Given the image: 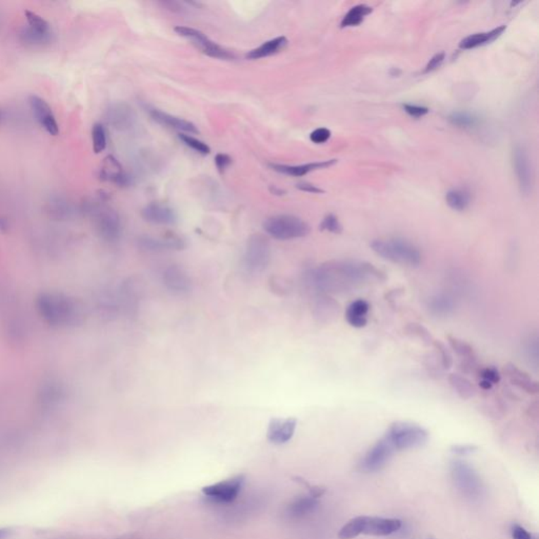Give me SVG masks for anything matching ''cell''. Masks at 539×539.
Segmentation results:
<instances>
[{
    "label": "cell",
    "mask_w": 539,
    "mask_h": 539,
    "mask_svg": "<svg viewBox=\"0 0 539 539\" xmlns=\"http://www.w3.org/2000/svg\"><path fill=\"white\" fill-rule=\"evenodd\" d=\"M511 535L513 539H535L529 531L521 527V526L514 523L511 527Z\"/></svg>",
    "instance_id": "46"
},
{
    "label": "cell",
    "mask_w": 539,
    "mask_h": 539,
    "mask_svg": "<svg viewBox=\"0 0 539 539\" xmlns=\"http://www.w3.org/2000/svg\"><path fill=\"white\" fill-rule=\"evenodd\" d=\"M513 166H514L521 193L528 195L531 193L532 187H533V173H532L529 155L525 147L517 145L513 150Z\"/></svg>",
    "instance_id": "14"
},
{
    "label": "cell",
    "mask_w": 539,
    "mask_h": 539,
    "mask_svg": "<svg viewBox=\"0 0 539 539\" xmlns=\"http://www.w3.org/2000/svg\"><path fill=\"white\" fill-rule=\"evenodd\" d=\"M286 44H288V40L284 36H280V37L274 38V40L265 42L258 49H254L251 52L248 53L247 57L249 59H265V57L271 56V55L280 52L282 49L286 48Z\"/></svg>",
    "instance_id": "28"
},
{
    "label": "cell",
    "mask_w": 539,
    "mask_h": 539,
    "mask_svg": "<svg viewBox=\"0 0 539 539\" xmlns=\"http://www.w3.org/2000/svg\"><path fill=\"white\" fill-rule=\"evenodd\" d=\"M116 539H139V538H135L133 536H128V538H116Z\"/></svg>",
    "instance_id": "55"
},
{
    "label": "cell",
    "mask_w": 539,
    "mask_h": 539,
    "mask_svg": "<svg viewBox=\"0 0 539 539\" xmlns=\"http://www.w3.org/2000/svg\"><path fill=\"white\" fill-rule=\"evenodd\" d=\"M479 376H480V380H487V382H489L493 386L498 384L500 382V378H502L498 370L494 367H487L485 369L481 370Z\"/></svg>",
    "instance_id": "43"
},
{
    "label": "cell",
    "mask_w": 539,
    "mask_h": 539,
    "mask_svg": "<svg viewBox=\"0 0 539 539\" xmlns=\"http://www.w3.org/2000/svg\"><path fill=\"white\" fill-rule=\"evenodd\" d=\"M271 245L267 237L262 234L252 235L248 239L243 262L247 269L251 272L265 271L271 262Z\"/></svg>",
    "instance_id": "9"
},
{
    "label": "cell",
    "mask_w": 539,
    "mask_h": 539,
    "mask_svg": "<svg viewBox=\"0 0 539 539\" xmlns=\"http://www.w3.org/2000/svg\"><path fill=\"white\" fill-rule=\"evenodd\" d=\"M449 382L461 399H471L476 395V388L471 380L459 374H450Z\"/></svg>",
    "instance_id": "31"
},
{
    "label": "cell",
    "mask_w": 539,
    "mask_h": 539,
    "mask_svg": "<svg viewBox=\"0 0 539 539\" xmlns=\"http://www.w3.org/2000/svg\"><path fill=\"white\" fill-rule=\"evenodd\" d=\"M25 15L28 20V25L30 27L40 30V31H52L50 23L36 13L32 12V11H25Z\"/></svg>",
    "instance_id": "41"
},
{
    "label": "cell",
    "mask_w": 539,
    "mask_h": 539,
    "mask_svg": "<svg viewBox=\"0 0 539 539\" xmlns=\"http://www.w3.org/2000/svg\"><path fill=\"white\" fill-rule=\"evenodd\" d=\"M476 450L477 447L472 446V444H456V446H453L451 448V451L459 456L473 454Z\"/></svg>",
    "instance_id": "49"
},
{
    "label": "cell",
    "mask_w": 539,
    "mask_h": 539,
    "mask_svg": "<svg viewBox=\"0 0 539 539\" xmlns=\"http://www.w3.org/2000/svg\"><path fill=\"white\" fill-rule=\"evenodd\" d=\"M384 279V273L368 262H328L310 274V281L320 292L331 293L346 290L369 278Z\"/></svg>",
    "instance_id": "1"
},
{
    "label": "cell",
    "mask_w": 539,
    "mask_h": 539,
    "mask_svg": "<svg viewBox=\"0 0 539 539\" xmlns=\"http://www.w3.org/2000/svg\"><path fill=\"white\" fill-rule=\"evenodd\" d=\"M506 29V25H500V27L490 32L473 34V35L468 36L465 40H461L459 48L464 49V50H471V49L477 48V47L490 44V42H494L496 38L502 36Z\"/></svg>",
    "instance_id": "27"
},
{
    "label": "cell",
    "mask_w": 539,
    "mask_h": 539,
    "mask_svg": "<svg viewBox=\"0 0 539 539\" xmlns=\"http://www.w3.org/2000/svg\"><path fill=\"white\" fill-rule=\"evenodd\" d=\"M29 104L34 117L40 125L49 134L57 136L59 134V126L48 102L40 96L31 95L29 97Z\"/></svg>",
    "instance_id": "15"
},
{
    "label": "cell",
    "mask_w": 539,
    "mask_h": 539,
    "mask_svg": "<svg viewBox=\"0 0 539 539\" xmlns=\"http://www.w3.org/2000/svg\"><path fill=\"white\" fill-rule=\"evenodd\" d=\"M297 189L301 190L303 192H308V193L320 194L324 193L322 189L316 187V186L311 185V183H301L297 185Z\"/></svg>",
    "instance_id": "51"
},
{
    "label": "cell",
    "mask_w": 539,
    "mask_h": 539,
    "mask_svg": "<svg viewBox=\"0 0 539 539\" xmlns=\"http://www.w3.org/2000/svg\"><path fill=\"white\" fill-rule=\"evenodd\" d=\"M330 137L331 131L330 130L327 129V128H320V129H316L315 131L312 132L311 135H310V139H311L314 143H317V145L327 143V141L330 139Z\"/></svg>",
    "instance_id": "44"
},
{
    "label": "cell",
    "mask_w": 539,
    "mask_h": 539,
    "mask_svg": "<svg viewBox=\"0 0 539 539\" xmlns=\"http://www.w3.org/2000/svg\"><path fill=\"white\" fill-rule=\"evenodd\" d=\"M164 286L175 294H187L192 290V279L188 272L177 265H172L164 270L162 275Z\"/></svg>",
    "instance_id": "17"
},
{
    "label": "cell",
    "mask_w": 539,
    "mask_h": 539,
    "mask_svg": "<svg viewBox=\"0 0 539 539\" xmlns=\"http://www.w3.org/2000/svg\"><path fill=\"white\" fill-rule=\"evenodd\" d=\"M448 342L450 344L451 349L459 355L461 358L465 359V361H476V355H475L474 349L470 346L468 342L464 341V340L459 339V338L448 337Z\"/></svg>",
    "instance_id": "35"
},
{
    "label": "cell",
    "mask_w": 539,
    "mask_h": 539,
    "mask_svg": "<svg viewBox=\"0 0 539 539\" xmlns=\"http://www.w3.org/2000/svg\"><path fill=\"white\" fill-rule=\"evenodd\" d=\"M403 527V523L396 519H384L375 516H357L351 519L340 529L338 538L353 539L357 536H389L396 533Z\"/></svg>",
    "instance_id": "3"
},
{
    "label": "cell",
    "mask_w": 539,
    "mask_h": 539,
    "mask_svg": "<svg viewBox=\"0 0 539 539\" xmlns=\"http://www.w3.org/2000/svg\"><path fill=\"white\" fill-rule=\"evenodd\" d=\"M2 119H4V111L0 108V125H1Z\"/></svg>",
    "instance_id": "54"
},
{
    "label": "cell",
    "mask_w": 539,
    "mask_h": 539,
    "mask_svg": "<svg viewBox=\"0 0 539 539\" xmlns=\"http://www.w3.org/2000/svg\"><path fill=\"white\" fill-rule=\"evenodd\" d=\"M448 119L453 126L459 128H472L479 123L478 117L469 112H454Z\"/></svg>",
    "instance_id": "37"
},
{
    "label": "cell",
    "mask_w": 539,
    "mask_h": 539,
    "mask_svg": "<svg viewBox=\"0 0 539 539\" xmlns=\"http://www.w3.org/2000/svg\"><path fill=\"white\" fill-rule=\"evenodd\" d=\"M338 310H339V305L337 301L327 295H320L316 299L315 305H314V315L320 322H328L332 316L337 315Z\"/></svg>",
    "instance_id": "29"
},
{
    "label": "cell",
    "mask_w": 539,
    "mask_h": 539,
    "mask_svg": "<svg viewBox=\"0 0 539 539\" xmlns=\"http://www.w3.org/2000/svg\"><path fill=\"white\" fill-rule=\"evenodd\" d=\"M93 150L96 154L102 153L107 147V132L102 123H95L92 129Z\"/></svg>",
    "instance_id": "38"
},
{
    "label": "cell",
    "mask_w": 539,
    "mask_h": 539,
    "mask_svg": "<svg viewBox=\"0 0 539 539\" xmlns=\"http://www.w3.org/2000/svg\"><path fill=\"white\" fill-rule=\"evenodd\" d=\"M38 309L50 324L57 326L77 324L83 316L81 308L73 299L59 294L42 295Z\"/></svg>",
    "instance_id": "2"
},
{
    "label": "cell",
    "mask_w": 539,
    "mask_h": 539,
    "mask_svg": "<svg viewBox=\"0 0 539 539\" xmlns=\"http://www.w3.org/2000/svg\"><path fill=\"white\" fill-rule=\"evenodd\" d=\"M371 249L384 260L401 266L417 267L423 260L418 248L406 239H375Z\"/></svg>",
    "instance_id": "4"
},
{
    "label": "cell",
    "mask_w": 539,
    "mask_h": 539,
    "mask_svg": "<svg viewBox=\"0 0 539 539\" xmlns=\"http://www.w3.org/2000/svg\"><path fill=\"white\" fill-rule=\"evenodd\" d=\"M430 312L435 316H448L455 310V303L452 297L446 294H438L431 297L428 303Z\"/></svg>",
    "instance_id": "30"
},
{
    "label": "cell",
    "mask_w": 539,
    "mask_h": 539,
    "mask_svg": "<svg viewBox=\"0 0 539 539\" xmlns=\"http://www.w3.org/2000/svg\"><path fill=\"white\" fill-rule=\"evenodd\" d=\"M145 222L154 224H174L177 222V214L170 205L160 202H152L145 205L141 212Z\"/></svg>",
    "instance_id": "20"
},
{
    "label": "cell",
    "mask_w": 539,
    "mask_h": 539,
    "mask_svg": "<svg viewBox=\"0 0 539 539\" xmlns=\"http://www.w3.org/2000/svg\"><path fill=\"white\" fill-rule=\"evenodd\" d=\"M372 11L373 10H372L371 6H367V4H358V6H353L342 19L341 27H356V25H361L365 16L371 14Z\"/></svg>",
    "instance_id": "32"
},
{
    "label": "cell",
    "mask_w": 539,
    "mask_h": 539,
    "mask_svg": "<svg viewBox=\"0 0 539 539\" xmlns=\"http://www.w3.org/2000/svg\"><path fill=\"white\" fill-rule=\"evenodd\" d=\"M87 211L95 216L96 229L98 234L107 241H115L121 233V224L116 212L95 203H89Z\"/></svg>",
    "instance_id": "10"
},
{
    "label": "cell",
    "mask_w": 539,
    "mask_h": 539,
    "mask_svg": "<svg viewBox=\"0 0 539 539\" xmlns=\"http://www.w3.org/2000/svg\"><path fill=\"white\" fill-rule=\"evenodd\" d=\"M446 202L455 211H465L471 203V195L467 190H451L447 193Z\"/></svg>",
    "instance_id": "33"
},
{
    "label": "cell",
    "mask_w": 539,
    "mask_h": 539,
    "mask_svg": "<svg viewBox=\"0 0 539 539\" xmlns=\"http://www.w3.org/2000/svg\"><path fill=\"white\" fill-rule=\"evenodd\" d=\"M297 420L295 418H274L270 421L267 437L274 444H284L290 442L296 431Z\"/></svg>",
    "instance_id": "19"
},
{
    "label": "cell",
    "mask_w": 539,
    "mask_h": 539,
    "mask_svg": "<svg viewBox=\"0 0 539 539\" xmlns=\"http://www.w3.org/2000/svg\"><path fill=\"white\" fill-rule=\"evenodd\" d=\"M48 212L52 217L65 219L72 214V205L65 198L54 196L48 202Z\"/></svg>",
    "instance_id": "34"
},
{
    "label": "cell",
    "mask_w": 539,
    "mask_h": 539,
    "mask_svg": "<svg viewBox=\"0 0 539 539\" xmlns=\"http://www.w3.org/2000/svg\"><path fill=\"white\" fill-rule=\"evenodd\" d=\"M267 234L278 241L301 238L309 234V224L294 215L272 216L264 222Z\"/></svg>",
    "instance_id": "7"
},
{
    "label": "cell",
    "mask_w": 539,
    "mask_h": 539,
    "mask_svg": "<svg viewBox=\"0 0 539 539\" xmlns=\"http://www.w3.org/2000/svg\"><path fill=\"white\" fill-rule=\"evenodd\" d=\"M99 177L102 181H110L119 187H127L131 183L129 175L123 171L119 160L113 156L104 158V164L100 169Z\"/></svg>",
    "instance_id": "21"
},
{
    "label": "cell",
    "mask_w": 539,
    "mask_h": 539,
    "mask_svg": "<svg viewBox=\"0 0 539 539\" xmlns=\"http://www.w3.org/2000/svg\"><path fill=\"white\" fill-rule=\"evenodd\" d=\"M337 162L335 159L325 160V162H311V164H301V166H286V164H271V168L278 173L291 175V176H303L308 173L320 169H326L333 166Z\"/></svg>",
    "instance_id": "25"
},
{
    "label": "cell",
    "mask_w": 539,
    "mask_h": 539,
    "mask_svg": "<svg viewBox=\"0 0 539 539\" xmlns=\"http://www.w3.org/2000/svg\"><path fill=\"white\" fill-rule=\"evenodd\" d=\"M12 532V529H10V528H1V529H0V539H6L10 538Z\"/></svg>",
    "instance_id": "52"
},
{
    "label": "cell",
    "mask_w": 539,
    "mask_h": 539,
    "mask_svg": "<svg viewBox=\"0 0 539 539\" xmlns=\"http://www.w3.org/2000/svg\"><path fill=\"white\" fill-rule=\"evenodd\" d=\"M433 346L435 350L440 353V363L444 370H449L453 365V357L450 350L447 348L446 344L440 340H434Z\"/></svg>",
    "instance_id": "40"
},
{
    "label": "cell",
    "mask_w": 539,
    "mask_h": 539,
    "mask_svg": "<svg viewBox=\"0 0 539 539\" xmlns=\"http://www.w3.org/2000/svg\"><path fill=\"white\" fill-rule=\"evenodd\" d=\"M106 121L116 131L126 132L136 125L137 115L130 104L115 102L107 109Z\"/></svg>",
    "instance_id": "13"
},
{
    "label": "cell",
    "mask_w": 539,
    "mask_h": 539,
    "mask_svg": "<svg viewBox=\"0 0 539 539\" xmlns=\"http://www.w3.org/2000/svg\"><path fill=\"white\" fill-rule=\"evenodd\" d=\"M406 334L410 335V337L420 340V341L423 342V344H425V346H433L434 340H435L434 339V337H432L430 331L428 330L427 328H425V327L421 326L420 324H415V322L408 324V326H406Z\"/></svg>",
    "instance_id": "36"
},
{
    "label": "cell",
    "mask_w": 539,
    "mask_h": 539,
    "mask_svg": "<svg viewBox=\"0 0 539 539\" xmlns=\"http://www.w3.org/2000/svg\"><path fill=\"white\" fill-rule=\"evenodd\" d=\"M320 230L328 231L334 234H340L342 232V226L334 214H329L320 224Z\"/></svg>",
    "instance_id": "42"
},
{
    "label": "cell",
    "mask_w": 539,
    "mask_h": 539,
    "mask_svg": "<svg viewBox=\"0 0 539 539\" xmlns=\"http://www.w3.org/2000/svg\"><path fill=\"white\" fill-rule=\"evenodd\" d=\"M320 506V497L309 492L307 495L298 496L286 504L284 514L292 521L305 519L315 512Z\"/></svg>",
    "instance_id": "18"
},
{
    "label": "cell",
    "mask_w": 539,
    "mask_h": 539,
    "mask_svg": "<svg viewBox=\"0 0 539 539\" xmlns=\"http://www.w3.org/2000/svg\"><path fill=\"white\" fill-rule=\"evenodd\" d=\"M232 164V158L226 154L219 153L216 155L215 164L220 173H224Z\"/></svg>",
    "instance_id": "48"
},
{
    "label": "cell",
    "mask_w": 539,
    "mask_h": 539,
    "mask_svg": "<svg viewBox=\"0 0 539 539\" xmlns=\"http://www.w3.org/2000/svg\"><path fill=\"white\" fill-rule=\"evenodd\" d=\"M147 112H149L150 116L152 117L154 121L159 123V125L164 126V127L171 128V129L177 130V131L187 132V133H198V130L196 129L195 125L190 123V121H185V119L173 116V115L162 112V111L158 110V109L149 108Z\"/></svg>",
    "instance_id": "23"
},
{
    "label": "cell",
    "mask_w": 539,
    "mask_h": 539,
    "mask_svg": "<svg viewBox=\"0 0 539 539\" xmlns=\"http://www.w3.org/2000/svg\"><path fill=\"white\" fill-rule=\"evenodd\" d=\"M504 371L508 376L511 384H514L521 390L525 391L528 394H538V382L534 380L527 372L519 369L517 365H513V363H508V365H504Z\"/></svg>",
    "instance_id": "22"
},
{
    "label": "cell",
    "mask_w": 539,
    "mask_h": 539,
    "mask_svg": "<svg viewBox=\"0 0 539 539\" xmlns=\"http://www.w3.org/2000/svg\"><path fill=\"white\" fill-rule=\"evenodd\" d=\"M369 310L370 305L365 299H357V301H353L346 309V322L354 328H363L368 324Z\"/></svg>",
    "instance_id": "26"
},
{
    "label": "cell",
    "mask_w": 539,
    "mask_h": 539,
    "mask_svg": "<svg viewBox=\"0 0 539 539\" xmlns=\"http://www.w3.org/2000/svg\"><path fill=\"white\" fill-rule=\"evenodd\" d=\"M479 387H480L483 390H491L493 384H490V382H487V380H480V382H479Z\"/></svg>",
    "instance_id": "53"
},
{
    "label": "cell",
    "mask_w": 539,
    "mask_h": 539,
    "mask_svg": "<svg viewBox=\"0 0 539 539\" xmlns=\"http://www.w3.org/2000/svg\"><path fill=\"white\" fill-rule=\"evenodd\" d=\"M270 284H271L273 292L279 293V294H284L289 290L288 284L284 282L281 277H278V276H275V277L273 276L272 279L270 280Z\"/></svg>",
    "instance_id": "47"
},
{
    "label": "cell",
    "mask_w": 539,
    "mask_h": 539,
    "mask_svg": "<svg viewBox=\"0 0 539 539\" xmlns=\"http://www.w3.org/2000/svg\"><path fill=\"white\" fill-rule=\"evenodd\" d=\"M404 110L410 116L415 117V119L425 116L429 112V109L425 108V107L416 106V104H404Z\"/></svg>",
    "instance_id": "45"
},
{
    "label": "cell",
    "mask_w": 539,
    "mask_h": 539,
    "mask_svg": "<svg viewBox=\"0 0 539 539\" xmlns=\"http://www.w3.org/2000/svg\"><path fill=\"white\" fill-rule=\"evenodd\" d=\"M19 40L28 48H44L53 42L54 34L52 31H40L27 25L19 31Z\"/></svg>",
    "instance_id": "24"
},
{
    "label": "cell",
    "mask_w": 539,
    "mask_h": 539,
    "mask_svg": "<svg viewBox=\"0 0 539 539\" xmlns=\"http://www.w3.org/2000/svg\"><path fill=\"white\" fill-rule=\"evenodd\" d=\"M444 61V53H438V54L434 55L429 63H428L427 67L425 68V72H432V71L436 70Z\"/></svg>",
    "instance_id": "50"
},
{
    "label": "cell",
    "mask_w": 539,
    "mask_h": 539,
    "mask_svg": "<svg viewBox=\"0 0 539 539\" xmlns=\"http://www.w3.org/2000/svg\"><path fill=\"white\" fill-rule=\"evenodd\" d=\"M179 139L185 143L187 147H191L194 151L198 153L202 154V155H207L211 152L209 145L200 139L195 138V137L191 136V135L179 134Z\"/></svg>",
    "instance_id": "39"
},
{
    "label": "cell",
    "mask_w": 539,
    "mask_h": 539,
    "mask_svg": "<svg viewBox=\"0 0 539 539\" xmlns=\"http://www.w3.org/2000/svg\"><path fill=\"white\" fill-rule=\"evenodd\" d=\"M450 473L455 487L466 499L478 502L485 498V483L471 465L464 461H452Z\"/></svg>",
    "instance_id": "5"
},
{
    "label": "cell",
    "mask_w": 539,
    "mask_h": 539,
    "mask_svg": "<svg viewBox=\"0 0 539 539\" xmlns=\"http://www.w3.org/2000/svg\"><path fill=\"white\" fill-rule=\"evenodd\" d=\"M386 437L395 451H403L423 446L428 442L429 433L416 423L396 421L389 428Z\"/></svg>",
    "instance_id": "6"
},
{
    "label": "cell",
    "mask_w": 539,
    "mask_h": 539,
    "mask_svg": "<svg viewBox=\"0 0 539 539\" xmlns=\"http://www.w3.org/2000/svg\"><path fill=\"white\" fill-rule=\"evenodd\" d=\"M174 31L178 35L191 40L192 44H195L207 56L213 57V59H226V61L234 59V55L232 53L222 48L216 42H212L207 36H205L202 32L198 31V30L179 25V27L175 28Z\"/></svg>",
    "instance_id": "12"
},
{
    "label": "cell",
    "mask_w": 539,
    "mask_h": 539,
    "mask_svg": "<svg viewBox=\"0 0 539 539\" xmlns=\"http://www.w3.org/2000/svg\"><path fill=\"white\" fill-rule=\"evenodd\" d=\"M394 447L386 435L378 440L361 459L359 469L365 473H374L382 470L394 454Z\"/></svg>",
    "instance_id": "11"
},
{
    "label": "cell",
    "mask_w": 539,
    "mask_h": 539,
    "mask_svg": "<svg viewBox=\"0 0 539 539\" xmlns=\"http://www.w3.org/2000/svg\"><path fill=\"white\" fill-rule=\"evenodd\" d=\"M246 478L243 475H236L226 480L203 487L202 494L207 502L219 506H229L236 502L245 487Z\"/></svg>",
    "instance_id": "8"
},
{
    "label": "cell",
    "mask_w": 539,
    "mask_h": 539,
    "mask_svg": "<svg viewBox=\"0 0 539 539\" xmlns=\"http://www.w3.org/2000/svg\"><path fill=\"white\" fill-rule=\"evenodd\" d=\"M138 247L143 251L162 252L164 250H181L187 247L185 239L175 233H166L160 238L152 236H141L138 239Z\"/></svg>",
    "instance_id": "16"
}]
</instances>
